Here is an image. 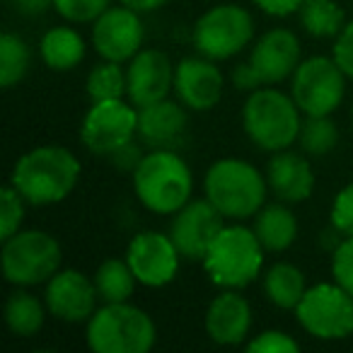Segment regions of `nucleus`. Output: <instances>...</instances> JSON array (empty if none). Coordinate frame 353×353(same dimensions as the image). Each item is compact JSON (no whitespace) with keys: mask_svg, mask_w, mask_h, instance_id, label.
I'll return each instance as SVG.
<instances>
[{"mask_svg":"<svg viewBox=\"0 0 353 353\" xmlns=\"http://www.w3.org/2000/svg\"><path fill=\"white\" fill-rule=\"evenodd\" d=\"M80 160L63 145H39L20 155L10 184L32 206H54L73 194L80 179Z\"/></svg>","mask_w":353,"mask_h":353,"instance_id":"obj_1","label":"nucleus"},{"mask_svg":"<svg viewBox=\"0 0 353 353\" xmlns=\"http://www.w3.org/2000/svg\"><path fill=\"white\" fill-rule=\"evenodd\" d=\"M133 192L150 213L174 216L192 201L194 174L174 150L152 148L133 170Z\"/></svg>","mask_w":353,"mask_h":353,"instance_id":"obj_2","label":"nucleus"},{"mask_svg":"<svg viewBox=\"0 0 353 353\" xmlns=\"http://www.w3.org/2000/svg\"><path fill=\"white\" fill-rule=\"evenodd\" d=\"M203 194L223 218L247 221L266 203L269 182L252 162L242 157H221L206 170Z\"/></svg>","mask_w":353,"mask_h":353,"instance_id":"obj_3","label":"nucleus"},{"mask_svg":"<svg viewBox=\"0 0 353 353\" xmlns=\"http://www.w3.org/2000/svg\"><path fill=\"white\" fill-rule=\"evenodd\" d=\"M300 107L293 94L276 90L274 85L254 90L242 107V128L247 138L264 152H279L298 143L303 126Z\"/></svg>","mask_w":353,"mask_h":353,"instance_id":"obj_4","label":"nucleus"},{"mask_svg":"<svg viewBox=\"0 0 353 353\" xmlns=\"http://www.w3.org/2000/svg\"><path fill=\"white\" fill-rule=\"evenodd\" d=\"M264 245L254 228L223 225L203 256V271L218 288L242 290L254 283L264 269Z\"/></svg>","mask_w":353,"mask_h":353,"instance_id":"obj_5","label":"nucleus"},{"mask_svg":"<svg viewBox=\"0 0 353 353\" xmlns=\"http://www.w3.org/2000/svg\"><path fill=\"white\" fill-rule=\"evenodd\" d=\"M85 341L94 353H148L157 341V327L136 305L104 303L88 319Z\"/></svg>","mask_w":353,"mask_h":353,"instance_id":"obj_6","label":"nucleus"},{"mask_svg":"<svg viewBox=\"0 0 353 353\" xmlns=\"http://www.w3.org/2000/svg\"><path fill=\"white\" fill-rule=\"evenodd\" d=\"M63 250L44 230H17L3 240V274L17 288L41 285L61 271Z\"/></svg>","mask_w":353,"mask_h":353,"instance_id":"obj_7","label":"nucleus"},{"mask_svg":"<svg viewBox=\"0 0 353 353\" xmlns=\"http://www.w3.org/2000/svg\"><path fill=\"white\" fill-rule=\"evenodd\" d=\"M298 324L319 341H341L353 334V295L334 281L305 290L295 307Z\"/></svg>","mask_w":353,"mask_h":353,"instance_id":"obj_8","label":"nucleus"},{"mask_svg":"<svg viewBox=\"0 0 353 353\" xmlns=\"http://www.w3.org/2000/svg\"><path fill=\"white\" fill-rule=\"evenodd\" d=\"M254 17L235 3L213 6L194 25V46L211 61H228L252 44Z\"/></svg>","mask_w":353,"mask_h":353,"instance_id":"obj_9","label":"nucleus"},{"mask_svg":"<svg viewBox=\"0 0 353 353\" xmlns=\"http://www.w3.org/2000/svg\"><path fill=\"white\" fill-rule=\"evenodd\" d=\"M290 94L305 117H332L346 94V73L329 56H310L295 68Z\"/></svg>","mask_w":353,"mask_h":353,"instance_id":"obj_10","label":"nucleus"},{"mask_svg":"<svg viewBox=\"0 0 353 353\" xmlns=\"http://www.w3.org/2000/svg\"><path fill=\"white\" fill-rule=\"evenodd\" d=\"M138 133V109L121 99L92 102L80 126L83 145L92 155L109 157Z\"/></svg>","mask_w":353,"mask_h":353,"instance_id":"obj_11","label":"nucleus"},{"mask_svg":"<svg viewBox=\"0 0 353 353\" xmlns=\"http://www.w3.org/2000/svg\"><path fill=\"white\" fill-rule=\"evenodd\" d=\"M179 250L170 232L145 230L138 232L126 247V261L136 274L138 283L145 288H165L176 279L179 271Z\"/></svg>","mask_w":353,"mask_h":353,"instance_id":"obj_12","label":"nucleus"},{"mask_svg":"<svg viewBox=\"0 0 353 353\" xmlns=\"http://www.w3.org/2000/svg\"><path fill=\"white\" fill-rule=\"evenodd\" d=\"M145 27L141 22V12L121 6L104 10L92 22V46L102 61L126 63L143 49Z\"/></svg>","mask_w":353,"mask_h":353,"instance_id":"obj_13","label":"nucleus"},{"mask_svg":"<svg viewBox=\"0 0 353 353\" xmlns=\"http://www.w3.org/2000/svg\"><path fill=\"white\" fill-rule=\"evenodd\" d=\"M223 221L225 218L208 199H192L187 206L179 208L170 223V237L182 259L203 261L211 242L225 225Z\"/></svg>","mask_w":353,"mask_h":353,"instance_id":"obj_14","label":"nucleus"},{"mask_svg":"<svg viewBox=\"0 0 353 353\" xmlns=\"http://www.w3.org/2000/svg\"><path fill=\"white\" fill-rule=\"evenodd\" d=\"M97 285L83 271L61 269L46 281L44 303L51 317L68 324L88 322L97 312Z\"/></svg>","mask_w":353,"mask_h":353,"instance_id":"obj_15","label":"nucleus"},{"mask_svg":"<svg viewBox=\"0 0 353 353\" xmlns=\"http://www.w3.org/2000/svg\"><path fill=\"white\" fill-rule=\"evenodd\" d=\"M174 88V68L165 51L141 49L126 68V97L136 109L170 97Z\"/></svg>","mask_w":353,"mask_h":353,"instance_id":"obj_16","label":"nucleus"},{"mask_svg":"<svg viewBox=\"0 0 353 353\" xmlns=\"http://www.w3.org/2000/svg\"><path fill=\"white\" fill-rule=\"evenodd\" d=\"M223 73L206 56H187L174 68V94L192 112H208L223 97Z\"/></svg>","mask_w":353,"mask_h":353,"instance_id":"obj_17","label":"nucleus"},{"mask_svg":"<svg viewBox=\"0 0 353 353\" xmlns=\"http://www.w3.org/2000/svg\"><path fill=\"white\" fill-rule=\"evenodd\" d=\"M252 305L240 290L223 288L216 298L208 303L203 329L208 339L218 346H240L247 341L252 332Z\"/></svg>","mask_w":353,"mask_h":353,"instance_id":"obj_18","label":"nucleus"},{"mask_svg":"<svg viewBox=\"0 0 353 353\" xmlns=\"http://www.w3.org/2000/svg\"><path fill=\"white\" fill-rule=\"evenodd\" d=\"M300 39L285 27H276L261 34L252 46L250 63L264 80V85H276L293 78L300 65Z\"/></svg>","mask_w":353,"mask_h":353,"instance_id":"obj_19","label":"nucleus"},{"mask_svg":"<svg viewBox=\"0 0 353 353\" xmlns=\"http://www.w3.org/2000/svg\"><path fill=\"white\" fill-rule=\"evenodd\" d=\"M266 182L274 196L283 203H303L314 192V170L305 152H293L290 148L271 152L266 165Z\"/></svg>","mask_w":353,"mask_h":353,"instance_id":"obj_20","label":"nucleus"},{"mask_svg":"<svg viewBox=\"0 0 353 353\" xmlns=\"http://www.w3.org/2000/svg\"><path fill=\"white\" fill-rule=\"evenodd\" d=\"M187 107L179 99H160L155 104L138 109V136L148 148L174 150L187 133Z\"/></svg>","mask_w":353,"mask_h":353,"instance_id":"obj_21","label":"nucleus"},{"mask_svg":"<svg viewBox=\"0 0 353 353\" xmlns=\"http://www.w3.org/2000/svg\"><path fill=\"white\" fill-rule=\"evenodd\" d=\"M254 232L266 252H285L298 240V218L290 203H264L254 216Z\"/></svg>","mask_w":353,"mask_h":353,"instance_id":"obj_22","label":"nucleus"},{"mask_svg":"<svg viewBox=\"0 0 353 353\" xmlns=\"http://www.w3.org/2000/svg\"><path fill=\"white\" fill-rule=\"evenodd\" d=\"M39 54L46 68L56 73L73 70L85 59V39L73 27H51L39 41Z\"/></svg>","mask_w":353,"mask_h":353,"instance_id":"obj_23","label":"nucleus"},{"mask_svg":"<svg viewBox=\"0 0 353 353\" xmlns=\"http://www.w3.org/2000/svg\"><path fill=\"white\" fill-rule=\"evenodd\" d=\"M307 290L305 274L290 261H276L264 271V295L279 310H295Z\"/></svg>","mask_w":353,"mask_h":353,"instance_id":"obj_24","label":"nucleus"},{"mask_svg":"<svg viewBox=\"0 0 353 353\" xmlns=\"http://www.w3.org/2000/svg\"><path fill=\"white\" fill-rule=\"evenodd\" d=\"M46 303H41L27 288L12 290L6 300V324L15 336L30 339L39 334L46 322Z\"/></svg>","mask_w":353,"mask_h":353,"instance_id":"obj_25","label":"nucleus"},{"mask_svg":"<svg viewBox=\"0 0 353 353\" xmlns=\"http://www.w3.org/2000/svg\"><path fill=\"white\" fill-rule=\"evenodd\" d=\"M298 17L303 30L314 39H332L346 25V12L336 0H305Z\"/></svg>","mask_w":353,"mask_h":353,"instance_id":"obj_26","label":"nucleus"},{"mask_svg":"<svg viewBox=\"0 0 353 353\" xmlns=\"http://www.w3.org/2000/svg\"><path fill=\"white\" fill-rule=\"evenodd\" d=\"M94 285L104 303H128L136 290V274L128 266L126 256L123 259H107L94 271Z\"/></svg>","mask_w":353,"mask_h":353,"instance_id":"obj_27","label":"nucleus"},{"mask_svg":"<svg viewBox=\"0 0 353 353\" xmlns=\"http://www.w3.org/2000/svg\"><path fill=\"white\" fill-rule=\"evenodd\" d=\"M32 54L27 41L15 32H3L0 37V85L6 90L15 88L27 75Z\"/></svg>","mask_w":353,"mask_h":353,"instance_id":"obj_28","label":"nucleus"},{"mask_svg":"<svg viewBox=\"0 0 353 353\" xmlns=\"http://www.w3.org/2000/svg\"><path fill=\"white\" fill-rule=\"evenodd\" d=\"M85 90H88V97L92 102L126 97V70L121 68V63H114V61L97 63L88 73Z\"/></svg>","mask_w":353,"mask_h":353,"instance_id":"obj_29","label":"nucleus"},{"mask_svg":"<svg viewBox=\"0 0 353 353\" xmlns=\"http://www.w3.org/2000/svg\"><path fill=\"white\" fill-rule=\"evenodd\" d=\"M298 145L305 155L322 157L339 145V128L329 117H305L298 133Z\"/></svg>","mask_w":353,"mask_h":353,"instance_id":"obj_30","label":"nucleus"},{"mask_svg":"<svg viewBox=\"0 0 353 353\" xmlns=\"http://www.w3.org/2000/svg\"><path fill=\"white\" fill-rule=\"evenodd\" d=\"M25 196L12 184H8L0 194V237L8 240L20 230L25 221Z\"/></svg>","mask_w":353,"mask_h":353,"instance_id":"obj_31","label":"nucleus"},{"mask_svg":"<svg viewBox=\"0 0 353 353\" xmlns=\"http://www.w3.org/2000/svg\"><path fill=\"white\" fill-rule=\"evenodd\" d=\"M109 8H112V0H54V10L73 25L94 22Z\"/></svg>","mask_w":353,"mask_h":353,"instance_id":"obj_32","label":"nucleus"},{"mask_svg":"<svg viewBox=\"0 0 353 353\" xmlns=\"http://www.w3.org/2000/svg\"><path fill=\"white\" fill-rule=\"evenodd\" d=\"M250 353H298L300 343L281 329H266L247 343Z\"/></svg>","mask_w":353,"mask_h":353,"instance_id":"obj_33","label":"nucleus"},{"mask_svg":"<svg viewBox=\"0 0 353 353\" xmlns=\"http://www.w3.org/2000/svg\"><path fill=\"white\" fill-rule=\"evenodd\" d=\"M332 276L353 295V237H343L332 252Z\"/></svg>","mask_w":353,"mask_h":353,"instance_id":"obj_34","label":"nucleus"},{"mask_svg":"<svg viewBox=\"0 0 353 353\" xmlns=\"http://www.w3.org/2000/svg\"><path fill=\"white\" fill-rule=\"evenodd\" d=\"M329 221H332V228L341 232V237H353V182L334 196Z\"/></svg>","mask_w":353,"mask_h":353,"instance_id":"obj_35","label":"nucleus"},{"mask_svg":"<svg viewBox=\"0 0 353 353\" xmlns=\"http://www.w3.org/2000/svg\"><path fill=\"white\" fill-rule=\"evenodd\" d=\"M332 59L346 73V78L353 80V20L346 22L343 30L336 34V41L332 46Z\"/></svg>","mask_w":353,"mask_h":353,"instance_id":"obj_36","label":"nucleus"},{"mask_svg":"<svg viewBox=\"0 0 353 353\" xmlns=\"http://www.w3.org/2000/svg\"><path fill=\"white\" fill-rule=\"evenodd\" d=\"M232 85L237 90H245V92H254V90L264 88V80L259 78L254 65L250 61H245V63L235 65V70H232Z\"/></svg>","mask_w":353,"mask_h":353,"instance_id":"obj_37","label":"nucleus"},{"mask_svg":"<svg viewBox=\"0 0 353 353\" xmlns=\"http://www.w3.org/2000/svg\"><path fill=\"white\" fill-rule=\"evenodd\" d=\"M252 3L269 17H290L300 10L305 0H252Z\"/></svg>","mask_w":353,"mask_h":353,"instance_id":"obj_38","label":"nucleus"},{"mask_svg":"<svg viewBox=\"0 0 353 353\" xmlns=\"http://www.w3.org/2000/svg\"><path fill=\"white\" fill-rule=\"evenodd\" d=\"M141 160H143V152L133 141L126 143V145H121L117 152H112V155H109V162H112L114 167H119V170H131V172L136 170Z\"/></svg>","mask_w":353,"mask_h":353,"instance_id":"obj_39","label":"nucleus"},{"mask_svg":"<svg viewBox=\"0 0 353 353\" xmlns=\"http://www.w3.org/2000/svg\"><path fill=\"white\" fill-rule=\"evenodd\" d=\"M10 6L12 10L25 17H39L44 12L54 10V0H10Z\"/></svg>","mask_w":353,"mask_h":353,"instance_id":"obj_40","label":"nucleus"},{"mask_svg":"<svg viewBox=\"0 0 353 353\" xmlns=\"http://www.w3.org/2000/svg\"><path fill=\"white\" fill-rule=\"evenodd\" d=\"M119 3L136 12H152V10H160L162 6H167L170 0H119Z\"/></svg>","mask_w":353,"mask_h":353,"instance_id":"obj_41","label":"nucleus"},{"mask_svg":"<svg viewBox=\"0 0 353 353\" xmlns=\"http://www.w3.org/2000/svg\"><path fill=\"white\" fill-rule=\"evenodd\" d=\"M351 126H353V109H351Z\"/></svg>","mask_w":353,"mask_h":353,"instance_id":"obj_42","label":"nucleus"}]
</instances>
